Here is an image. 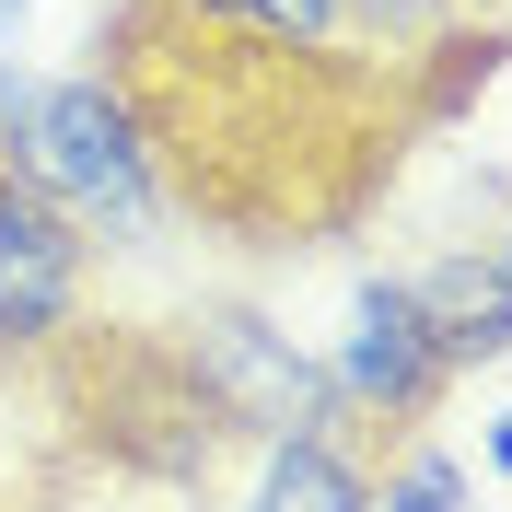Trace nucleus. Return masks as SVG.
<instances>
[{
	"mask_svg": "<svg viewBox=\"0 0 512 512\" xmlns=\"http://www.w3.org/2000/svg\"><path fill=\"white\" fill-rule=\"evenodd\" d=\"M117 12H152V0H117ZM175 12H187V0H175Z\"/></svg>",
	"mask_w": 512,
	"mask_h": 512,
	"instance_id": "9b49d317",
	"label": "nucleus"
},
{
	"mask_svg": "<svg viewBox=\"0 0 512 512\" xmlns=\"http://www.w3.org/2000/svg\"><path fill=\"white\" fill-rule=\"evenodd\" d=\"M373 431H291L256 443V489L233 512H373Z\"/></svg>",
	"mask_w": 512,
	"mask_h": 512,
	"instance_id": "423d86ee",
	"label": "nucleus"
},
{
	"mask_svg": "<svg viewBox=\"0 0 512 512\" xmlns=\"http://www.w3.org/2000/svg\"><path fill=\"white\" fill-rule=\"evenodd\" d=\"M326 396H338L350 431H419L454 396V361H443V338H431V315H419V291L396 268H373L350 291V315L326 338Z\"/></svg>",
	"mask_w": 512,
	"mask_h": 512,
	"instance_id": "7ed1b4c3",
	"label": "nucleus"
},
{
	"mask_svg": "<svg viewBox=\"0 0 512 512\" xmlns=\"http://www.w3.org/2000/svg\"><path fill=\"white\" fill-rule=\"evenodd\" d=\"M0 152L24 163V187L59 210L94 256H128L163 233V163L140 105L117 94V70H59V82H24L0 70Z\"/></svg>",
	"mask_w": 512,
	"mask_h": 512,
	"instance_id": "f257e3e1",
	"label": "nucleus"
},
{
	"mask_svg": "<svg viewBox=\"0 0 512 512\" xmlns=\"http://www.w3.org/2000/svg\"><path fill=\"white\" fill-rule=\"evenodd\" d=\"M408 291H419V315H431V338H443L454 384L489 373V361H512V268L489 245H454V256H431V268H408Z\"/></svg>",
	"mask_w": 512,
	"mask_h": 512,
	"instance_id": "39448f33",
	"label": "nucleus"
},
{
	"mask_svg": "<svg viewBox=\"0 0 512 512\" xmlns=\"http://www.w3.org/2000/svg\"><path fill=\"white\" fill-rule=\"evenodd\" d=\"M12 35H24V0H0V70H12Z\"/></svg>",
	"mask_w": 512,
	"mask_h": 512,
	"instance_id": "9d476101",
	"label": "nucleus"
},
{
	"mask_svg": "<svg viewBox=\"0 0 512 512\" xmlns=\"http://www.w3.org/2000/svg\"><path fill=\"white\" fill-rule=\"evenodd\" d=\"M489 256H501V268H512V233H501V245H489Z\"/></svg>",
	"mask_w": 512,
	"mask_h": 512,
	"instance_id": "f8f14e48",
	"label": "nucleus"
},
{
	"mask_svg": "<svg viewBox=\"0 0 512 512\" xmlns=\"http://www.w3.org/2000/svg\"><path fill=\"white\" fill-rule=\"evenodd\" d=\"M373 512H466V466L443 443H408L396 466H373Z\"/></svg>",
	"mask_w": 512,
	"mask_h": 512,
	"instance_id": "6e6552de",
	"label": "nucleus"
},
{
	"mask_svg": "<svg viewBox=\"0 0 512 512\" xmlns=\"http://www.w3.org/2000/svg\"><path fill=\"white\" fill-rule=\"evenodd\" d=\"M82 291H94V245L24 187V163L0 152V361H47L82 338Z\"/></svg>",
	"mask_w": 512,
	"mask_h": 512,
	"instance_id": "20e7f679",
	"label": "nucleus"
},
{
	"mask_svg": "<svg viewBox=\"0 0 512 512\" xmlns=\"http://www.w3.org/2000/svg\"><path fill=\"white\" fill-rule=\"evenodd\" d=\"M233 35H268V47H303V59H361L350 47V0H187Z\"/></svg>",
	"mask_w": 512,
	"mask_h": 512,
	"instance_id": "0eeeda50",
	"label": "nucleus"
},
{
	"mask_svg": "<svg viewBox=\"0 0 512 512\" xmlns=\"http://www.w3.org/2000/svg\"><path fill=\"white\" fill-rule=\"evenodd\" d=\"M175 373H187V384H198V408L222 419V431H245V443L350 431V419H338V396H326V361H315V350H291V326H268L256 303H210V315H187Z\"/></svg>",
	"mask_w": 512,
	"mask_h": 512,
	"instance_id": "f03ea898",
	"label": "nucleus"
},
{
	"mask_svg": "<svg viewBox=\"0 0 512 512\" xmlns=\"http://www.w3.org/2000/svg\"><path fill=\"white\" fill-rule=\"evenodd\" d=\"M489 478H512V408L489 419Z\"/></svg>",
	"mask_w": 512,
	"mask_h": 512,
	"instance_id": "1a4fd4ad",
	"label": "nucleus"
}]
</instances>
